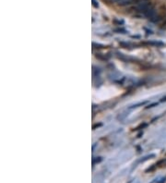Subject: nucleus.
<instances>
[{
    "instance_id": "nucleus-1",
    "label": "nucleus",
    "mask_w": 166,
    "mask_h": 183,
    "mask_svg": "<svg viewBox=\"0 0 166 183\" xmlns=\"http://www.w3.org/2000/svg\"><path fill=\"white\" fill-rule=\"evenodd\" d=\"M92 2H93V3H92L93 6H94L95 8H98V4H96V1H95V0H92Z\"/></svg>"
}]
</instances>
